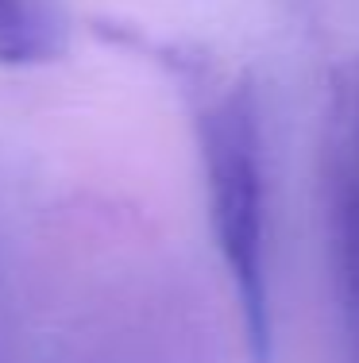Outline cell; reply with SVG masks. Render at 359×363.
I'll return each instance as SVG.
<instances>
[{"mask_svg":"<svg viewBox=\"0 0 359 363\" xmlns=\"http://www.w3.org/2000/svg\"><path fill=\"white\" fill-rule=\"evenodd\" d=\"M209 228L228 274L244 344L255 363L275 359V267H270L267 140L255 85L239 70L198 62L186 74Z\"/></svg>","mask_w":359,"mask_h":363,"instance_id":"cell-1","label":"cell"},{"mask_svg":"<svg viewBox=\"0 0 359 363\" xmlns=\"http://www.w3.org/2000/svg\"><path fill=\"white\" fill-rule=\"evenodd\" d=\"M321 182L340 328H344L352 363H359V58L340 66L329 85Z\"/></svg>","mask_w":359,"mask_h":363,"instance_id":"cell-2","label":"cell"},{"mask_svg":"<svg viewBox=\"0 0 359 363\" xmlns=\"http://www.w3.org/2000/svg\"><path fill=\"white\" fill-rule=\"evenodd\" d=\"M70 47L62 0H0V66H47Z\"/></svg>","mask_w":359,"mask_h":363,"instance_id":"cell-3","label":"cell"}]
</instances>
